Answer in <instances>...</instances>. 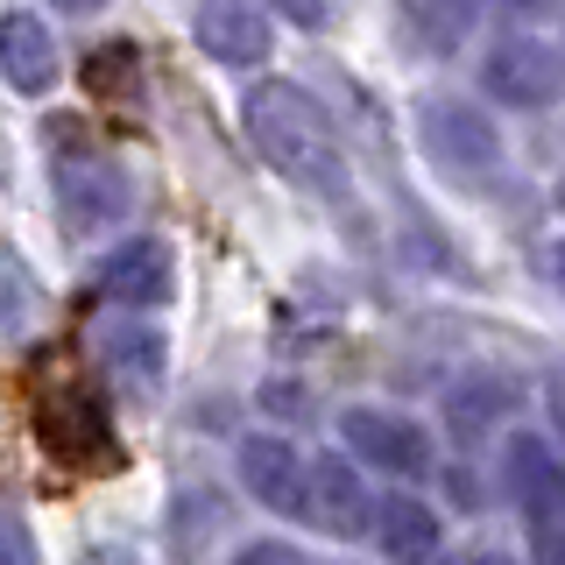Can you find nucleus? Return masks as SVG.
<instances>
[{
  "mask_svg": "<svg viewBox=\"0 0 565 565\" xmlns=\"http://www.w3.org/2000/svg\"><path fill=\"white\" fill-rule=\"evenodd\" d=\"M241 120L255 135V149L305 191H332L340 184V135H332L326 106H318L305 85L290 78H262L255 93L241 99Z\"/></svg>",
  "mask_w": 565,
  "mask_h": 565,
  "instance_id": "f257e3e1",
  "label": "nucleus"
},
{
  "mask_svg": "<svg viewBox=\"0 0 565 565\" xmlns=\"http://www.w3.org/2000/svg\"><path fill=\"white\" fill-rule=\"evenodd\" d=\"M128 205H135V184L114 156H99V149L57 156V212L71 234H106V226L128 220Z\"/></svg>",
  "mask_w": 565,
  "mask_h": 565,
  "instance_id": "f03ea898",
  "label": "nucleus"
},
{
  "mask_svg": "<svg viewBox=\"0 0 565 565\" xmlns=\"http://www.w3.org/2000/svg\"><path fill=\"white\" fill-rule=\"evenodd\" d=\"M481 85H488V99L537 114V106L565 99V50H558V43H544V35H509V43H494V50H488Z\"/></svg>",
  "mask_w": 565,
  "mask_h": 565,
  "instance_id": "7ed1b4c3",
  "label": "nucleus"
},
{
  "mask_svg": "<svg viewBox=\"0 0 565 565\" xmlns=\"http://www.w3.org/2000/svg\"><path fill=\"white\" fill-rule=\"evenodd\" d=\"M424 135V156H431L446 177H488L494 163H502V135H494V120L481 114V106L467 99H431L417 120Z\"/></svg>",
  "mask_w": 565,
  "mask_h": 565,
  "instance_id": "20e7f679",
  "label": "nucleus"
},
{
  "mask_svg": "<svg viewBox=\"0 0 565 565\" xmlns=\"http://www.w3.org/2000/svg\"><path fill=\"white\" fill-rule=\"evenodd\" d=\"M340 438H347L353 459H367V467H382V473H411V481H424V473L438 467L431 431H424L417 417H396V411H347Z\"/></svg>",
  "mask_w": 565,
  "mask_h": 565,
  "instance_id": "39448f33",
  "label": "nucleus"
},
{
  "mask_svg": "<svg viewBox=\"0 0 565 565\" xmlns=\"http://www.w3.org/2000/svg\"><path fill=\"white\" fill-rule=\"evenodd\" d=\"M305 523L326 530V537H361L375 530V494H367L361 467L353 459H311V481H305Z\"/></svg>",
  "mask_w": 565,
  "mask_h": 565,
  "instance_id": "423d86ee",
  "label": "nucleus"
},
{
  "mask_svg": "<svg viewBox=\"0 0 565 565\" xmlns=\"http://www.w3.org/2000/svg\"><path fill=\"white\" fill-rule=\"evenodd\" d=\"M502 473H509V494H516L530 530H565V459L544 438H530V431L509 438Z\"/></svg>",
  "mask_w": 565,
  "mask_h": 565,
  "instance_id": "0eeeda50",
  "label": "nucleus"
},
{
  "mask_svg": "<svg viewBox=\"0 0 565 565\" xmlns=\"http://www.w3.org/2000/svg\"><path fill=\"white\" fill-rule=\"evenodd\" d=\"M241 481H247V494H255L262 509L305 516L311 459H297V446H282V438H269V431H255V438H241Z\"/></svg>",
  "mask_w": 565,
  "mask_h": 565,
  "instance_id": "6e6552de",
  "label": "nucleus"
},
{
  "mask_svg": "<svg viewBox=\"0 0 565 565\" xmlns=\"http://www.w3.org/2000/svg\"><path fill=\"white\" fill-rule=\"evenodd\" d=\"M199 43H205V57L212 64H262L269 57V14L255 8V0H199Z\"/></svg>",
  "mask_w": 565,
  "mask_h": 565,
  "instance_id": "1a4fd4ad",
  "label": "nucleus"
},
{
  "mask_svg": "<svg viewBox=\"0 0 565 565\" xmlns=\"http://www.w3.org/2000/svg\"><path fill=\"white\" fill-rule=\"evenodd\" d=\"M375 537H382L388 565H438V558H446L438 509L417 502V494H388V502H375Z\"/></svg>",
  "mask_w": 565,
  "mask_h": 565,
  "instance_id": "9d476101",
  "label": "nucleus"
},
{
  "mask_svg": "<svg viewBox=\"0 0 565 565\" xmlns=\"http://www.w3.org/2000/svg\"><path fill=\"white\" fill-rule=\"evenodd\" d=\"M99 290L114 297V305H128V311H141V305H163V297L177 290V276H170V247L163 241H128L120 255H106V269H99Z\"/></svg>",
  "mask_w": 565,
  "mask_h": 565,
  "instance_id": "9b49d317",
  "label": "nucleus"
},
{
  "mask_svg": "<svg viewBox=\"0 0 565 565\" xmlns=\"http://www.w3.org/2000/svg\"><path fill=\"white\" fill-rule=\"evenodd\" d=\"M57 43H50V29L35 22V14H0V78L14 85V93H50L57 85Z\"/></svg>",
  "mask_w": 565,
  "mask_h": 565,
  "instance_id": "f8f14e48",
  "label": "nucleus"
},
{
  "mask_svg": "<svg viewBox=\"0 0 565 565\" xmlns=\"http://www.w3.org/2000/svg\"><path fill=\"white\" fill-rule=\"evenodd\" d=\"M106 375L128 388L135 403H149L156 388H163V332L141 326V318H120V326H106Z\"/></svg>",
  "mask_w": 565,
  "mask_h": 565,
  "instance_id": "ddd939ff",
  "label": "nucleus"
},
{
  "mask_svg": "<svg viewBox=\"0 0 565 565\" xmlns=\"http://www.w3.org/2000/svg\"><path fill=\"white\" fill-rule=\"evenodd\" d=\"M473 0H403V35L424 50V57H452L473 35Z\"/></svg>",
  "mask_w": 565,
  "mask_h": 565,
  "instance_id": "4468645a",
  "label": "nucleus"
},
{
  "mask_svg": "<svg viewBox=\"0 0 565 565\" xmlns=\"http://www.w3.org/2000/svg\"><path fill=\"white\" fill-rule=\"evenodd\" d=\"M509 411H516V382H502V375H473L446 396V417L459 438H488Z\"/></svg>",
  "mask_w": 565,
  "mask_h": 565,
  "instance_id": "2eb2a0df",
  "label": "nucleus"
},
{
  "mask_svg": "<svg viewBox=\"0 0 565 565\" xmlns=\"http://www.w3.org/2000/svg\"><path fill=\"white\" fill-rule=\"evenodd\" d=\"M234 565H311L297 544H282V537H262V544H241V558Z\"/></svg>",
  "mask_w": 565,
  "mask_h": 565,
  "instance_id": "dca6fc26",
  "label": "nucleus"
},
{
  "mask_svg": "<svg viewBox=\"0 0 565 565\" xmlns=\"http://www.w3.org/2000/svg\"><path fill=\"white\" fill-rule=\"evenodd\" d=\"M0 565H35V537L14 516H0Z\"/></svg>",
  "mask_w": 565,
  "mask_h": 565,
  "instance_id": "f3484780",
  "label": "nucleus"
},
{
  "mask_svg": "<svg viewBox=\"0 0 565 565\" xmlns=\"http://www.w3.org/2000/svg\"><path fill=\"white\" fill-rule=\"evenodd\" d=\"M530 565H565V530H530Z\"/></svg>",
  "mask_w": 565,
  "mask_h": 565,
  "instance_id": "a211bd4d",
  "label": "nucleus"
},
{
  "mask_svg": "<svg viewBox=\"0 0 565 565\" xmlns=\"http://www.w3.org/2000/svg\"><path fill=\"white\" fill-rule=\"evenodd\" d=\"M78 565H141V558L128 552V544H85V552H78Z\"/></svg>",
  "mask_w": 565,
  "mask_h": 565,
  "instance_id": "6ab92c4d",
  "label": "nucleus"
},
{
  "mask_svg": "<svg viewBox=\"0 0 565 565\" xmlns=\"http://www.w3.org/2000/svg\"><path fill=\"white\" fill-rule=\"evenodd\" d=\"M282 8H290L297 22H326V0H282Z\"/></svg>",
  "mask_w": 565,
  "mask_h": 565,
  "instance_id": "aec40b11",
  "label": "nucleus"
},
{
  "mask_svg": "<svg viewBox=\"0 0 565 565\" xmlns=\"http://www.w3.org/2000/svg\"><path fill=\"white\" fill-rule=\"evenodd\" d=\"M57 8H64V14H99L106 0H57Z\"/></svg>",
  "mask_w": 565,
  "mask_h": 565,
  "instance_id": "412c9836",
  "label": "nucleus"
},
{
  "mask_svg": "<svg viewBox=\"0 0 565 565\" xmlns=\"http://www.w3.org/2000/svg\"><path fill=\"white\" fill-rule=\"evenodd\" d=\"M473 565H509V558H494V552H481V558H473Z\"/></svg>",
  "mask_w": 565,
  "mask_h": 565,
  "instance_id": "4be33fe9",
  "label": "nucleus"
},
{
  "mask_svg": "<svg viewBox=\"0 0 565 565\" xmlns=\"http://www.w3.org/2000/svg\"><path fill=\"white\" fill-rule=\"evenodd\" d=\"M558 282H565V247H558Z\"/></svg>",
  "mask_w": 565,
  "mask_h": 565,
  "instance_id": "5701e85b",
  "label": "nucleus"
},
{
  "mask_svg": "<svg viewBox=\"0 0 565 565\" xmlns=\"http://www.w3.org/2000/svg\"><path fill=\"white\" fill-rule=\"evenodd\" d=\"M558 205H565V184H558Z\"/></svg>",
  "mask_w": 565,
  "mask_h": 565,
  "instance_id": "b1692460",
  "label": "nucleus"
}]
</instances>
